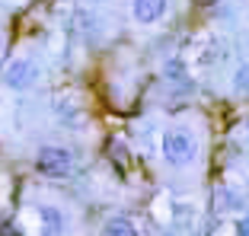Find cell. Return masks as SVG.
I'll return each mask as SVG.
<instances>
[{"instance_id": "1", "label": "cell", "mask_w": 249, "mask_h": 236, "mask_svg": "<svg viewBox=\"0 0 249 236\" xmlns=\"http://www.w3.org/2000/svg\"><path fill=\"white\" fill-rule=\"evenodd\" d=\"M195 137H192V131H185V128H169L166 134H163V160L169 163V166H176V169H182V166H189L192 160H195Z\"/></svg>"}, {"instance_id": "2", "label": "cell", "mask_w": 249, "mask_h": 236, "mask_svg": "<svg viewBox=\"0 0 249 236\" xmlns=\"http://www.w3.org/2000/svg\"><path fill=\"white\" fill-rule=\"evenodd\" d=\"M36 169L48 179H64L73 172V153L67 147H42L36 156Z\"/></svg>"}, {"instance_id": "3", "label": "cell", "mask_w": 249, "mask_h": 236, "mask_svg": "<svg viewBox=\"0 0 249 236\" xmlns=\"http://www.w3.org/2000/svg\"><path fill=\"white\" fill-rule=\"evenodd\" d=\"M3 83H7L10 89H29L38 83V67L36 61L29 58H16L7 64V70H3Z\"/></svg>"}, {"instance_id": "4", "label": "cell", "mask_w": 249, "mask_h": 236, "mask_svg": "<svg viewBox=\"0 0 249 236\" xmlns=\"http://www.w3.org/2000/svg\"><path fill=\"white\" fill-rule=\"evenodd\" d=\"M38 223H42V236H64V230H67L64 211L54 207V204H42L38 207Z\"/></svg>"}, {"instance_id": "5", "label": "cell", "mask_w": 249, "mask_h": 236, "mask_svg": "<svg viewBox=\"0 0 249 236\" xmlns=\"http://www.w3.org/2000/svg\"><path fill=\"white\" fill-rule=\"evenodd\" d=\"M131 13H134V19H138L141 26H150V22L163 19V13H166V0H134Z\"/></svg>"}, {"instance_id": "6", "label": "cell", "mask_w": 249, "mask_h": 236, "mask_svg": "<svg viewBox=\"0 0 249 236\" xmlns=\"http://www.w3.org/2000/svg\"><path fill=\"white\" fill-rule=\"evenodd\" d=\"M103 236H138V227H134L131 217L115 214V217H109V220L103 223Z\"/></svg>"}, {"instance_id": "7", "label": "cell", "mask_w": 249, "mask_h": 236, "mask_svg": "<svg viewBox=\"0 0 249 236\" xmlns=\"http://www.w3.org/2000/svg\"><path fill=\"white\" fill-rule=\"evenodd\" d=\"M233 89L236 93H249V64H243L233 74Z\"/></svg>"}, {"instance_id": "8", "label": "cell", "mask_w": 249, "mask_h": 236, "mask_svg": "<svg viewBox=\"0 0 249 236\" xmlns=\"http://www.w3.org/2000/svg\"><path fill=\"white\" fill-rule=\"evenodd\" d=\"M233 236H249V214H243V217L233 220Z\"/></svg>"}, {"instance_id": "9", "label": "cell", "mask_w": 249, "mask_h": 236, "mask_svg": "<svg viewBox=\"0 0 249 236\" xmlns=\"http://www.w3.org/2000/svg\"><path fill=\"white\" fill-rule=\"evenodd\" d=\"M246 137H249V118H246Z\"/></svg>"}, {"instance_id": "10", "label": "cell", "mask_w": 249, "mask_h": 236, "mask_svg": "<svg viewBox=\"0 0 249 236\" xmlns=\"http://www.w3.org/2000/svg\"><path fill=\"white\" fill-rule=\"evenodd\" d=\"M0 48H3V42H0Z\"/></svg>"}]
</instances>
